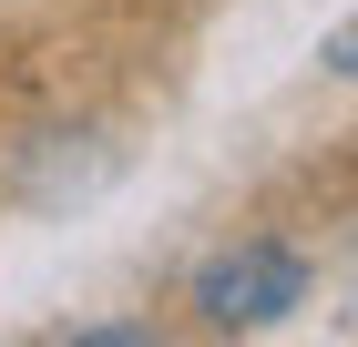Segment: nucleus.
Returning a JSON list of instances; mask_svg holds the SVG:
<instances>
[{
	"mask_svg": "<svg viewBox=\"0 0 358 347\" xmlns=\"http://www.w3.org/2000/svg\"><path fill=\"white\" fill-rule=\"evenodd\" d=\"M307 307V256L287 235H246L225 245V256H205L194 266V317L225 327V337H246V327H276Z\"/></svg>",
	"mask_w": 358,
	"mask_h": 347,
	"instance_id": "nucleus-1",
	"label": "nucleus"
},
{
	"mask_svg": "<svg viewBox=\"0 0 358 347\" xmlns=\"http://www.w3.org/2000/svg\"><path fill=\"white\" fill-rule=\"evenodd\" d=\"M317 72H328V82H358V21H338L328 41H317Z\"/></svg>",
	"mask_w": 358,
	"mask_h": 347,
	"instance_id": "nucleus-2",
	"label": "nucleus"
}]
</instances>
